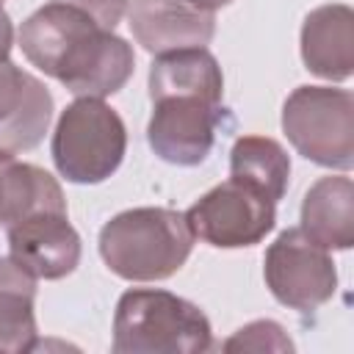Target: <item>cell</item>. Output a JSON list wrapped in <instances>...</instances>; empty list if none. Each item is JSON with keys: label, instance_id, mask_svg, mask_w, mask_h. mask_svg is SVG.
I'll list each match as a JSON object with an SVG mask.
<instances>
[{"label": "cell", "instance_id": "cell-15", "mask_svg": "<svg viewBox=\"0 0 354 354\" xmlns=\"http://www.w3.org/2000/svg\"><path fill=\"white\" fill-rule=\"evenodd\" d=\"M166 94H199L221 102L224 75L207 47H185L155 55L149 64V100Z\"/></svg>", "mask_w": 354, "mask_h": 354}, {"label": "cell", "instance_id": "cell-22", "mask_svg": "<svg viewBox=\"0 0 354 354\" xmlns=\"http://www.w3.org/2000/svg\"><path fill=\"white\" fill-rule=\"evenodd\" d=\"M0 8H3V0H0Z\"/></svg>", "mask_w": 354, "mask_h": 354}, {"label": "cell", "instance_id": "cell-18", "mask_svg": "<svg viewBox=\"0 0 354 354\" xmlns=\"http://www.w3.org/2000/svg\"><path fill=\"white\" fill-rule=\"evenodd\" d=\"M221 348L224 351H293V340L277 321L260 318L241 326L230 340H224Z\"/></svg>", "mask_w": 354, "mask_h": 354}, {"label": "cell", "instance_id": "cell-12", "mask_svg": "<svg viewBox=\"0 0 354 354\" xmlns=\"http://www.w3.org/2000/svg\"><path fill=\"white\" fill-rule=\"evenodd\" d=\"M304 66L332 83L348 80L354 72V11L346 3L313 8L301 22Z\"/></svg>", "mask_w": 354, "mask_h": 354}, {"label": "cell", "instance_id": "cell-6", "mask_svg": "<svg viewBox=\"0 0 354 354\" xmlns=\"http://www.w3.org/2000/svg\"><path fill=\"white\" fill-rule=\"evenodd\" d=\"M263 277L271 296L296 313H315L337 290L332 252L313 241L301 227L282 230L266 249Z\"/></svg>", "mask_w": 354, "mask_h": 354}, {"label": "cell", "instance_id": "cell-17", "mask_svg": "<svg viewBox=\"0 0 354 354\" xmlns=\"http://www.w3.org/2000/svg\"><path fill=\"white\" fill-rule=\"evenodd\" d=\"M230 177L279 202L290 183V155L268 136H241L230 149Z\"/></svg>", "mask_w": 354, "mask_h": 354}, {"label": "cell", "instance_id": "cell-9", "mask_svg": "<svg viewBox=\"0 0 354 354\" xmlns=\"http://www.w3.org/2000/svg\"><path fill=\"white\" fill-rule=\"evenodd\" d=\"M8 257L36 279H64L80 263V235L61 210L33 213L6 227Z\"/></svg>", "mask_w": 354, "mask_h": 354}, {"label": "cell", "instance_id": "cell-19", "mask_svg": "<svg viewBox=\"0 0 354 354\" xmlns=\"http://www.w3.org/2000/svg\"><path fill=\"white\" fill-rule=\"evenodd\" d=\"M55 3L75 6V8L86 11L88 17H94L102 28H111V30L122 22V17L127 14V6H130V0H55Z\"/></svg>", "mask_w": 354, "mask_h": 354}, {"label": "cell", "instance_id": "cell-21", "mask_svg": "<svg viewBox=\"0 0 354 354\" xmlns=\"http://www.w3.org/2000/svg\"><path fill=\"white\" fill-rule=\"evenodd\" d=\"M194 6H199V8H207V11H216V8H224V6H230L232 0H191Z\"/></svg>", "mask_w": 354, "mask_h": 354}, {"label": "cell", "instance_id": "cell-3", "mask_svg": "<svg viewBox=\"0 0 354 354\" xmlns=\"http://www.w3.org/2000/svg\"><path fill=\"white\" fill-rule=\"evenodd\" d=\"M210 346V321L194 301L158 288H130L119 296L111 340L116 354H202Z\"/></svg>", "mask_w": 354, "mask_h": 354}, {"label": "cell", "instance_id": "cell-5", "mask_svg": "<svg viewBox=\"0 0 354 354\" xmlns=\"http://www.w3.org/2000/svg\"><path fill=\"white\" fill-rule=\"evenodd\" d=\"M282 133L290 147L335 171L354 166V94L332 86H299L282 105Z\"/></svg>", "mask_w": 354, "mask_h": 354}, {"label": "cell", "instance_id": "cell-13", "mask_svg": "<svg viewBox=\"0 0 354 354\" xmlns=\"http://www.w3.org/2000/svg\"><path fill=\"white\" fill-rule=\"evenodd\" d=\"M313 241L332 249L354 246V183L346 174H329L310 185L301 202V224Z\"/></svg>", "mask_w": 354, "mask_h": 354}, {"label": "cell", "instance_id": "cell-14", "mask_svg": "<svg viewBox=\"0 0 354 354\" xmlns=\"http://www.w3.org/2000/svg\"><path fill=\"white\" fill-rule=\"evenodd\" d=\"M41 210L66 213V196L58 180L41 166L22 163L14 152L0 149V224L11 227Z\"/></svg>", "mask_w": 354, "mask_h": 354}, {"label": "cell", "instance_id": "cell-8", "mask_svg": "<svg viewBox=\"0 0 354 354\" xmlns=\"http://www.w3.org/2000/svg\"><path fill=\"white\" fill-rule=\"evenodd\" d=\"M185 221L194 238L216 249H243L260 243L277 224V202L252 185L230 177L202 194L188 210Z\"/></svg>", "mask_w": 354, "mask_h": 354}, {"label": "cell", "instance_id": "cell-11", "mask_svg": "<svg viewBox=\"0 0 354 354\" xmlns=\"http://www.w3.org/2000/svg\"><path fill=\"white\" fill-rule=\"evenodd\" d=\"M47 86L11 61H0V149L28 152L44 141L53 122Z\"/></svg>", "mask_w": 354, "mask_h": 354}, {"label": "cell", "instance_id": "cell-10", "mask_svg": "<svg viewBox=\"0 0 354 354\" xmlns=\"http://www.w3.org/2000/svg\"><path fill=\"white\" fill-rule=\"evenodd\" d=\"M127 25L147 53L160 55L207 47L216 33V11L199 8L191 0H130Z\"/></svg>", "mask_w": 354, "mask_h": 354}, {"label": "cell", "instance_id": "cell-4", "mask_svg": "<svg viewBox=\"0 0 354 354\" xmlns=\"http://www.w3.org/2000/svg\"><path fill=\"white\" fill-rule=\"evenodd\" d=\"M127 127L100 97H77L55 122L50 155L58 174L77 185L105 183L124 160Z\"/></svg>", "mask_w": 354, "mask_h": 354}, {"label": "cell", "instance_id": "cell-2", "mask_svg": "<svg viewBox=\"0 0 354 354\" xmlns=\"http://www.w3.org/2000/svg\"><path fill=\"white\" fill-rule=\"evenodd\" d=\"M194 249L185 213L171 207H130L100 230V257L111 274L127 282H160L174 277Z\"/></svg>", "mask_w": 354, "mask_h": 354}, {"label": "cell", "instance_id": "cell-7", "mask_svg": "<svg viewBox=\"0 0 354 354\" xmlns=\"http://www.w3.org/2000/svg\"><path fill=\"white\" fill-rule=\"evenodd\" d=\"M149 102V149L171 166H199L210 155L216 136L235 124L224 102L199 94H166Z\"/></svg>", "mask_w": 354, "mask_h": 354}, {"label": "cell", "instance_id": "cell-20", "mask_svg": "<svg viewBox=\"0 0 354 354\" xmlns=\"http://www.w3.org/2000/svg\"><path fill=\"white\" fill-rule=\"evenodd\" d=\"M11 47H14V22H11V17L0 8V61H8Z\"/></svg>", "mask_w": 354, "mask_h": 354}, {"label": "cell", "instance_id": "cell-16", "mask_svg": "<svg viewBox=\"0 0 354 354\" xmlns=\"http://www.w3.org/2000/svg\"><path fill=\"white\" fill-rule=\"evenodd\" d=\"M36 277L11 257H0V354L39 348L36 329Z\"/></svg>", "mask_w": 354, "mask_h": 354}, {"label": "cell", "instance_id": "cell-1", "mask_svg": "<svg viewBox=\"0 0 354 354\" xmlns=\"http://www.w3.org/2000/svg\"><path fill=\"white\" fill-rule=\"evenodd\" d=\"M22 55L75 97H111L136 69L133 47L86 11L44 3L17 33Z\"/></svg>", "mask_w": 354, "mask_h": 354}]
</instances>
